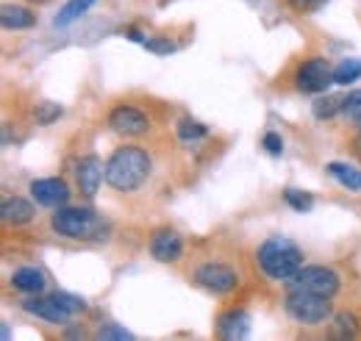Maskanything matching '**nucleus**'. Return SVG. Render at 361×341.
I'll return each mask as SVG.
<instances>
[{
  "mask_svg": "<svg viewBox=\"0 0 361 341\" xmlns=\"http://www.w3.org/2000/svg\"><path fill=\"white\" fill-rule=\"evenodd\" d=\"M94 336H97L100 341H109V339L128 341V339H134V333H131V330H126V328H120V325H100Z\"/></svg>",
  "mask_w": 361,
  "mask_h": 341,
  "instance_id": "a878e982",
  "label": "nucleus"
},
{
  "mask_svg": "<svg viewBox=\"0 0 361 341\" xmlns=\"http://www.w3.org/2000/svg\"><path fill=\"white\" fill-rule=\"evenodd\" d=\"M53 299L64 308V311H70V314H75V311H87V302L84 297H75V294H67V292H56Z\"/></svg>",
  "mask_w": 361,
  "mask_h": 341,
  "instance_id": "bb28decb",
  "label": "nucleus"
},
{
  "mask_svg": "<svg viewBox=\"0 0 361 341\" xmlns=\"http://www.w3.org/2000/svg\"><path fill=\"white\" fill-rule=\"evenodd\" d=\"M289 289L298 292H312V294H322V297H334L339 292V275L328 266H303L292 280H286Z\"/></svg>",
  "mask_w": 361,
  "mask_h": 341,
  "instance_id": "39448f33",
  "label": "nucleus"
},
{
  "mask_svg": "<svg viewBox=\"0 0 361 341\" xmlns=\"http://www.w3.org/2000/svg\"><path fill=\"white\" fill-rule=\"evenodd\" d=\"M150 167V156L142 147L123 144L106 161V183L117 192H136L147 180Z\"/></svg>",
  "mask_w": 361,
  "mask_h": 341,
  "instance_id": "f257e3e1",
  "label": "nucleus"
},
{
  "mask_svg": "<svg viewBox=\"0 0 361 341\" xmlns=\"http://www.w3.org/2000/svg\"><path fill=\"white\" fill-rule=\"evenodd\" d=\"M34 206L28 203V200H23V197H6L3 200V209H0V216H3V222L6 225H28L31 219H34Z\"/></svg>",
  "mask_w": 361,
  "mask_h": 341,
  "instance_id": "dca6fc26",
  "label": "nucleus"
},
{
  "mask_svg": "<svg viewBox=\"0 0 361 341\" xmlns=\"http://www.w3.org/2000/svg\"><path fill=\"white\" fill-rule=\"evenodd\" d=\"M64 336H67V339H84V328H67Z\"/></svg>",
  "mask_w": 361,
  "mask_h": 341,
  "instance_id": "7c9ffc66",
  "label": "nucleus"
},
{
  "mask_svg": "<svg viewBox=\"0 0 361 341\" xmlns=\"http://www.w3.org/2000/svg\"><path fill=\"white\" fill-rule=\"evenodd\" d=\"M31 197L45 209H61L70 203V186L61 178H39L31 180Z\"/></svg>",
  "mask_w": 361,
  "mask_h": 341,
  "instance_id": "1a4fd4ad",
  "label": "nucleus"
},
{
  "mask_svg": "<svg viewBox=\"0 0 361 341\" xmlns=\"http://www.w3.org/2000/svg\"><path fill=\"white\" fill-rule=\"evenodd\" d=\"M286 3H289V8L298 11V14H314V11H319L328 0H286Z\"/></svg>",
  "mask_w": 361,
  "mask_h": 341,
  "instance_id": "c85d7f7f",
  "label": "nucleus"
},
{
  "mask_svg": "<svg viewBox=\"0 0 361 341\" xmlns=\"http://www.w3.org/2000/svg\"><path fill=\"white\" fill-rule=\"evenodd\" d=\"M361 78V58H342L334 67V84L348 86Z\"/></svg>",
  "mask_w": 361,
  "mask_h": 341,
  "instance_id": "aec40b11",
  "label": "nucleus"
},
{
  "mask_svg": "<svg viewBox=\"0 0 361 341\" xmlns=\"http://www.w3.org/2000/svg\"><path fill=\"white\" fill-rule=\"evenodd\" d=\"M11 286L23 294H39L45 289V275L37 266H20L11 272Z\"/></svg>",
  "mask_w": 361,
  "mask_h": 341,
  "instance_id": "2eb2a0df",
  "label": "nucleus"
},
{
  "mask_svg": "<svg viewBox=\"0 0 361 341\" xmlns=\"http://www.w3.org/2000/svg\"><path fill=\"white\" fill-rule=\"evenodd\" d=\"M256 261L270 280H281V283L292 280L303 269L300 247L286 236H270L267 242H262V247L256 250Z\"/></svg>",
  "mask_w": 361,
  "mask_h": 341,
  "instance_id": "f03ea898",
  "label": "nucleus"
},
{
  "mask_svg": "<svg viewBox=\"0 0 361 341\" xmlns=\"http://www.w3.org/2000/svg\"><path fill=\"white\" fill-rule=\"evenodd\" d=\"M325 170H328L331 178H336L348 192H361V172L356 170V167L342 164V161H331Z\"/></svg>",
  "mask_w": 361,
  "mask_h": 341,
  "instance_id": "f3484780",
  "label": "nucleus"
},
{
  "mask_svg": "<svg viewBox=\"0 0 361 341\" xmlns=\"http://www.w3.org/2000/svg\"><path fill=\"white\" fill-rule=\"evenodd\" d=\"M342 106H345V97L339 94H319L312 106L317 120H334L336 114H342Z\"/></svg>",
  "mask_w": 361,
  "mask_h": 341,
  "instance_id": "6ab92c4d",
  "label": "nucleus"
},
{
  "mask_svg": "<svg viewBox=\"0 0 361 341\" xmlns=\"http://www.w3.org/2000/svg\"><path fill=\"white\" fill-rule=\"evenodd\" d=\"M23 311L31 316H39L53 325H67L70 322V311H64L53 297H28L23 299Z\"/></svg>",
  "mask_w": 361,
  "mask_h": 341,
  "instance_id": "f8f14e48",
  "label": "nucleus"
},
{
  "mask_svg": "<svg viewBox=\"0 0 361 341\" xmlns=\"http://www.w3.org/2000/svg\"><path fill=\"white\" fill-rule=\"evenodd\" d=\"M34 117H37L39 125H50V123H56V120L61 117V106L45 100V103H39V106L34 108Z\"/></svg>",
  "mask_w": 361,
  "mask_h": 341,
  "instance_id": "393cba45",
  "label": "nucleus"
},
{
  "mask_svg": "<svg viewBox=\"0 0 361 341\" xmlns=\"http://www.w3.org/2000/svg\"><path fill=\"white\" fill-rule=\"evenodd\" d=\"M209 133V128L203 125V123H197V120H180L178 123V136L183 142H197V139H203Z\"/></svg>",
  "mask_w": 361,
  "mask_h": 341,
  "instance_id": "5701e85b",
  "label": "nucleus"
},
{
  "mask_svg": "<svg viewBox=\"0 0 361 341\" xmlns=\"http://www.w3.org/2000/svg\"><path fill=\"white\" fill-rule=\"evenodd\" d=\"M92 3H94V0H67V3L59 8V14L53 17V25H56V28H67L70 23H75L81 14L90 11Z\"/></svg>",
  "mask_w": 361,
  "mask_h": 341,
  "instance_id": "a211bd4d",
  "label": "nucleus"
},
{
  "mask_svg": "<svg viewBox=\"0 0 361 341\" xmlns=\"http://www.w3.org/2000/svg\"><path fill=\"white\" fill-rule=\"evenodd\" d=\"M109 128L120 136H145L150 130V120L134 106H117L109 114Z\"/></svg>",
  "mask_w": 361,
  "mask_h": 341,
  "instance_id": "6e6552de",
  "label": "nucleus"
},
{
  "mask_svg": "<svg viewBox=\"0 0 361 341\" xmlns=\"http://www.w3.org/2000/svg\"><path fill=\"white\" fill-rule=\"evenodd\" d=\"M283 200L300 213H306L314 209V197H312L309 192H300V189H286V192H283Z\"/></svg>",
  "mask_w": 361,
  "mask_h": 341,
  "instance_id": "4be33fe9",
  "label": "nucleus"
},
{
  "mask_svg": "<svg viewBox=\"0 0 361 341\" xmlns=\"http://www.w3.org/2000/svg\"><path fill=\"white\" fill-rule=\"evenodd\" d=\"M145 47L150 53H156V56H170L176 50V44L170 42L167 37H150V39H145Z\"/></svg>",
  "mask_w": 361,
  "mask_h": 341,
  "instance_id": "cd10ccee",
  "label": "nucleus"
},
{
  "mask_svg": "<svg viewBox=\"0 0 361 341\" xmlns=\"http://www.w3.org/2000/svg\"><path fill=\"white\" fill-rule=\"evenodd\" d=\"M150 256L156 258V261H161V264L178 261L183 256V239H180L176 230H170V228L156 230L153 239H150Z\"/></svg>",
  "mask_w": 361,
  "mask_h": 341,
  "instance_id": "9b49d317",
  "label": "nucleus"
},
{
  "mask_svg": "<svg viewBox=\"0 0 361 341\" xmlns=\"http://www.w3.org/2000/svg\"><path fill=\"white\" fill-rule=\"evenodd\" d=\"M50 228L64 236V239H75V242H103L109 239V225L90 209H56L50 216Z\"/></svg>",
  "mask_w": 361,
  "mask_h": 341,
  "instance_id": "7ed1b4c3",
  "label": "nucleus"
},
{
  "mask_svg": "<svg viewBox=\"0 0 361 341\" xmlns=\"http://www.w3.org/2000/svg\"><path fill=\"white\" fill-rule=\"evenodd\" d=\"M126 37H128V39H131V42L145 44V37H142V34H139V31H136V28H128V31H126Z\"/></svg>",
  "mask_w": 361,
  "mask_h": 341,
  "instance_id": "2f4dec72",
  "label": "nucleus"
},
{
  "mask_svg": "<svg viewBox=\"0 0 361 341\" xmlns=\"http://www.w3.org/2000/svg\"><path fill=\"white\" fill-rule=\"evenodd\" d=\"M283 308L300 325H319L334 314L331 297L312 294V292H298V289H289V294L283 299Z\"/></svg>",
  "mask_w": 361,
  "mask_h": 341,
  "instance_id": "20e7f679",
  "label": "nucleus"
},
{
  "mask_svg": "<svg viewBox=\"0 0 361 341\" xmlns=\"http://www.w3.org/2000/svg\"><path fill=\"white\" fill-rule=\"evenodd\" d=\"M342 114L353 123V125H359L361 128V89L356 92H350L348 97H345V106H342Z\"/></svg>",
  "mask_w": 361,
  "mask_h": 341,
  "instance_id": "b1692460",
  "label": "nucleus"
},
{
  "mask_svg": "<svg viewBox=\"0 0 361 341\" xmlns=\"http://www.w3.org/2000/svg\"><path fill=\"white\" fill-rule=\"evenodd\" d=\"M331 84H334V67L322 56L306 58L295 73V86L303 94H322Z\"/></svg>",
  "mask_w": 361,
  "mask_h": 341,
  "instance_id": "423d86ee",
  "label": "nucleus"
},
{
  "mask_svg": "<svg viewBox=\"0 0 361 341\" xmlns=\"http://www.w3.org/2000/svg\"><path fill=\"white\" fill-rule=\"evenodd\" d=\"M262 147H264L270 156H281V153H283V139H281L275 130H267L264 139H262Z\"/></svg>",
  "mask_w": 361,
  "mask_h": 341,
  "instance_id": "c756f323",
  "label": "nucleus"
},
{
  "mask_svg": "<svg viewBox=\"0 0 361 341\" xmlns=\"http://www.w3.org/2000/svg\"><path fill=\"white\" fill-rule=\"evenodd\" d=\"M217 333L228 341L245 339L250 333V314L242 308H231L217 319Z\"/></svg>",
  "mask_w": 361,
  "mask_h": 341,
  "instance_id": "ddd939ff",
  "label": "nucleus"
},
{
  "mask_svg": "<svg viewBox=\"0 0 361 341\" xmlns=\"http://www.w3.org/2000/svg\"><path fill=\"white\" fill-rule=\"evenodd\" d=\"M195 280H197L203 289L214 292V294H228V292H233V289L239 286V275H236L228 264H217V261L200 264L197 272H195Z\"/></svg>",
  "mask_w": 361,
  "mask_h": 341,
  "instance_id": "0eeeda50",
  "label": "nucleus"
},
{
  "mask_svg": "<svg viewBox=\"0 0 361 341\" xmlns=\"http://www.w3.org/2000/svg\"><path fill=\"white\" fill-rule=\"evenodd\" d=\"M75 180H78V189L84 197H94L100 183L106 180V164L97 156H84L75 167Z\"/></svg>",
  "mask_w": 361,
  "mask_h": 341,
  "instance_id": "9d476101",
  "label": "nucleus"
},
{
  "mask_svg": "<svg viewBox=\"0 0 361 341\" xmlns=\"http://www.w3.org/2000/svg\"><path fill=\"white\" fill-rule=\"evenodd\" d=\"M331 333H334L336 339H353V336H359V319H356L353 314L342 311V314H336V316H334Z\"/></svg>",
  "mask_w": 361,
  "mask_h": 341,
  "instance_id": "412c9836",
  "label": "nucleus"
},
{
  "mask_svg": "<svg viewBox=\"0 0 361 341\" xmlns=\"http://www.w3.org/2000/svg\"><path fill=\"white\" fill-rule=\"evenodd\" d=\"M0 23H3V28H8V31H25V28H34L37 14H34L31 8H25V6H11V3H6V6L0 8Z\"/></svg>",
  "mask_w": 361,
  "mask_h": 341,
  "instance_id": "4468645a",
  "label": "nucleus"
}]
</instances>
